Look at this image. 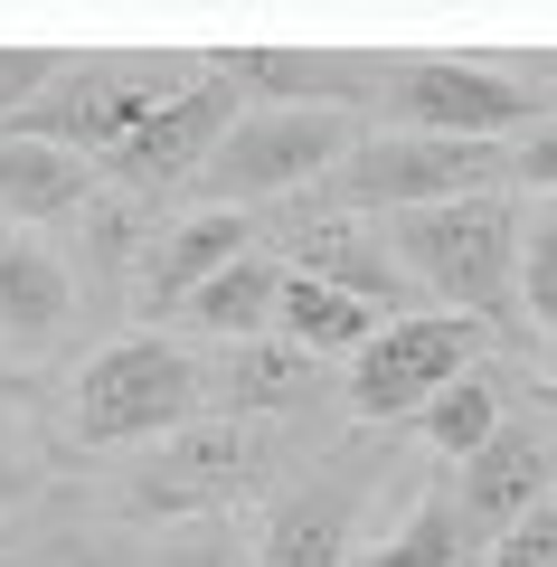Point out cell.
<instances>
[{"instance_id": "obj_28", "label": "cell", "mask_w": 557, "mask_h": 567, "mask_svg": "<svg viewBox=\"0 0 557 567\" xmlns=\"http://www.w3.org/2000/svg\"><path fill=\"white\" fill-rule=\"evenodd\" d=\"M20 502H29V464H0V567L20 558Z\"/></svg>"}, {"instance_id": "obj_13", "label": "cell", "mask_w": 557, "mask_h": 567, "mask_svg": "<svg viewBox=\"0 0 557 567\" xmlns=\"http://www.w3.org/2000/svg\"><path fill=\"white\" fill-rule=\"evenodd\" d=\"M208 76H227L256 104H302V114H359L379 95L388 58H359V48H218Z\"/></svg>"}, {"instance_id": "obj_12", "label": "cell", "mask_w": 557, "mask_h": 567, "mask_svg": "<svg viewBox=\"0 0 557 567\" xmlns=\"http://www.w3.org/2000/svg\"><path fill=\"white\" fill-rule=\"evenodd\" d=\"M548 483H557V425L548 416H501L492 445H482L473 464H454V520H463V539L501 548L538 502H548Z\"/></svg>"}, {"instance_id": "obj_17", "label": "cell", "mask_w": 557, "mask_h": 567, "mask_svg": "<svg viewBox=\"0 0 557 567\" xmlns=\"http://www.w3.org/2000/svg\"><path fill=\"white\" fill-rule=\"evenodd\" d=\"M275 303H283V256L256 246V256H237L227 275H208L199 293L179 303V322L199 331L208 350H237V341H275Z\"/></svg>"}, {"instance_id": "obj_18", "label": "cell", "mask_w": 557, "mask_h": 567, "mask_svg": "<svg viewBox=\"0 0 557 567\" xmlns=\"http://www.w3.org/2000/svg\"><path fill=\"white\" fill-rule=\"evenodd\" d=\"M501 416H510V398H501V369H473V379H454L416 425H406V435H416L425 454H444V464H473V454L501 435Z\"/></svg>"}, {"instance_id": "obj_1", "label": "cell", "mask_w": 557, "mask_h": 567, "mask_svg": "<svg viewBox=\"0 0 557 567\" xmlns=\"http://www.w3.org/2000/svg\"><path fill=\"white\" fill-rule=\"evenodd\" d=\"M208 416V360L179 331H123L66 388V435L85 454H152Z\"/></svg>"}, {"instance_id": "obj_24", "label": "cell", "mask_w": 557, "mask_h": 567, "mask_svg": "<svg viewBox=\"0 0 557 567\" xmlns=\"http://www.w3.org/2000/svg\"><path fill=\"white\" fill-rule=\"evenodd\" d=\"M519 303H529L538 341H557V199H538L519 227Z\"/></svg>"}, {"instance_id": "obj_7", "label": "cell", "mask_w": 557, "mask_h": 567, "mask_svg": "<svg viewBox=\"0 0 557 567\" xmlns=\"http://www.w3.org/2000/svg\"><path fill=\"white\" fill-rule=\"evenodd\" d=\"M359 142V114H302V104H246L237 123H227V142L208 152L199 189L189 199L199 208H256V199H302V189H321L340 162H350Z\"/></svg>"}, {"instance_id": "obj_23", "label": "cell", "mask_w": 557, "mask_h": 567, "mask_svg": "<svg viewBox=\"0 0 557 567\" xmlns=\"http://www.w3.org/2000/svg\"><path fill=\"white\" fill-rule=\"evenodd\" d=\"M76 237H85V275H95L104 293H123V284H133V246H152L142 237V208L114 199V189H95V208L76 218Z\"/></svg>"}, {"instance_id": "obj_20", "label": "cell", "mask_w": 557, "mask_h": 567, "mask_svg": "<svg viewBox=\"0 0 557 567\" xmlns=\"http://www.w3.org/2000/svg\"><path fill=\"white\" fill-rule=\"evenodd\" d=\"M463 558H473V539H463V520H454V492H416L406 520L388 529V539H369L350 567H463Z\"/></svg>"}, {"instance_id": "obj_3", "label": "cell", "mask_w": 557, "mask_h": 567, "mask_svg": "<svg viewBox=\"0 0 557 567\" xmlns=\"http://www.w3.org/2000/svg\"><path fill=\"white\" fill-rule=\"evenodd\" d=\"M293 445H312V435H293V425H246V416H199L179 425L171 445L133 454V473L114 483V520H208V511H237L246 492H275V464Z\"/></svg>"}, {"instance_id": "obj_4", "label": "cell", "mask_w": 557, "mask_h": 567, "mask_svg": "<svg viewBox=\"0 0 557 567\" xmlns=\"http://www.w3.org/2000/svg\"><path fill=\"white\" fill-rule=\"evenodd\" d=\"M369 114L388 133H435V142H529L557 114V85H529L519 66L492 58H388Z\"/></svg>"}, {"instance_id": "obj_8", "label": "cell", "mask_w": 557, "mask_h": 567, "mask_svg": "<svg viewBox=\"0 0 557 567\" xmlns=\"http://www.w3.org/2000/svg\"><path fill=\"white\" fill-rule=\"evenodd\" d=\"M171 95L179 85H152V66H133V58H66L58 85H48L10 133L48 142V152H66V162H104V152H123Z\"/></svg>"}, {"instance_id": "obj_14", "label": "cell", "mask_w": 557, "mask_h": 567, "mask_svg": "<svg viewBox=\"0 0 557 567\" xmlns=\"http://www.w3.org/2000/svg\"><path fill=\"white\" fill-rule=\"evenodd\" d=\"M256 246H265V227L246 218V208H189V218H171L142 246V284H133L142 312H152V331L179 322V303H189L208 275H227L237 256H256Z\"/></svg>"}, {"instance_id": "obj_16", "label": "cell", "mask_w": 557, "mask_h": 567, "mask_svg": "<svg viewBox=\"0 0 557 567\" xmlns=\"http://www.w3.org/2000/svg\"><path fill=\"white\" fill-rule=\"evenodd\" d=\"M95 162H66V152H48V142H20L0 133V218L10 227H76L85 208H95Z\"/></svg>"}, {"instance_id": "obj_19", "label": "cell", "mask_w": 557, "mask_h": 567, "mask_svg": "<svg viewBox=\"0 0 557 567\" xmlns=\"http://www.w3.org/2000/svg\"><path fill=\"white\" fill-rule=\"evenodd\" d=\"M275 331L293 350H312V360H331V350H369V331H379V312L369 303H350V293H331V284H312V275H283V303H275Z\"/></svg>"}, {"instance_id": "obj_29", "label": "cell", "mask_w": 557, "mask_h": 567, "mask_svg": "<svg viewBox=\"0 0 557 567\" xmlns=\"http://www.w3.org/2000/svg\"><path fill=\"white\" fill-rule=\"evenodd\" d=\"M548 398H557V379H548Z\"/></svg>"}, {"instance_id": "obj_2", "label": "cell", "mask_w": 557, "mask_h": 567, "mask_svg": "<svg viewBox=\"0 0 557 567\" xmlns=\"http://www.w3.org/2000/svg\"><path fill=\"white\" fill-rule=\"evenodd\" d=\"M519 227H529L519 189H482V199L406 208V218H388L379 237H388V256H398V275L416 284V293H435V303H454L463 322H482V331H501V341H510Z\"/></svg>"}, {"instance_id": "obj_9", "label": "cell", "mask_w": 557, "mask_h": 567, "mask_svg": "<svg viewBox=\"0 0 557 567\" xmlns=\"http://www.w3.org/2000/svg\"><path fill=\"white\" fill-rule=\"evenodd\" d=\"M237 114H246V95L227 76L179 85V95L161 104L123 152H104V162H95V181L114 189V199H133V208H161V199H179V189H199L208 152L227 142V123H237Z\"/></svg>"}, {"instance_id": "obj_5", "label": "cell", "mask_w": 557, "mask_h": 567, "mask_svg": "<svg viewBox=\"0 0 557 567\" xmlns=\"http://www.w3.org/2000/svg\"><path fill=\"white\" fill-rule=\"evenodd\" d=\"M398 435H340L312 445V464L283 473L256 511V567H350L359 558V520L388 483Z\"/></svg>"}, {"instance_id": "obj_15", "label": "cell", "mask_w": 557, "mask_h": 567, "mask_svg": "<svg viewBox=\"0 0 557 567\" xmlns=\"http://www.w3.org/2000/svg\"><path fill=\"white\" fill-rule=\"evenodd\" d=\"M76 322V265L58 256L48 237H0V350H20V360H48Z\"/></svg>"}, {"instance_id": "obj_25", "label": "cell", "mask_w": 557, "mask_h": 567, "mask_svg": "<svg viewBox=\"0 0 557 567\" xmlns=\"http://www.w3.org/2000/svg\"><path fill=\"white\" fill-rule=\"evenodd\" d=\"M58 66H66L58 48H0V133H10L48 85H58Z\"/></svg>"}, {"instance_id": "obj_22", "label": "cell", "mask_w": 557, "mask_h": 567, "mask_svg": "<svg viewBox=\"0 0 557 567\" xmlns=\"http://www.w3.org/2000/svg\"><path fill=\"white\" fill-rule=\"evenodd\" d=\"M142 567H256V529L237 511H208V520H179L142 548Z\"/></svg>"}, {"instance_id": "obj_6", "label": "cell", "mask_w": 557, "mask_h": 567, "mask_svg": "<svg viewBox=\"0 0 557 567\" xmlns=\"http://www.w3.org/2000/svg\"><path fill=\"white\" fill-rule=\"evenodd\" d=\"M492 341H501V331L463 322V312H398V322H379L369 350L350 360L340 406H350L359 425H379V435H406L454 379L492 369Z\"/></svg>"}, {"instance_id": "obj_10", "label": "cell", "mask_w": 557, "mask_h": 567, "mask_svg": "<svg viewBox=\"0 0 557 567\" xmlns=\"http://www.w3.org/2000/svg\"><path fill=\"white\" fill-rule=\"evenodd\" d=\"M275 256H283V275H312V284H331V293H350V303H369L379 322H398L406 303H416V284L398 275V256H388V237L369 218H340V208H321L312 189H302L293 208H275Z\"/></svg>"}, {"instance_id": "obj_11", "label": "cell", "mask_w": 557, "mask_h": 567, "mask_svg": "<svg viewBox=\"0 0 557 567\" xmlns=\"http://www.w3.org/2000/svg\"><path fill=\"white\" fill-rule=\"evenodd\" d=\"M331 406H340V379L312 360V350H293L283 331L275 341L208 350V416H246V425H293V435H312Z\"/></svg>"}, {"instance_id": "obj_26", "label": "cell", "mask_w": 557, "mask_h": 567, "mask_svg": "<svg viewBox=\"0 0 557 567\" xmlns=\"http://www.w3.org/2000/svg\"><path fill=\"white\" fill-rule=\"evenodd\" d=\"M492 567H557V492H548V502H538L529 520H519L510 539L492 548Z\"/></svg>"}, {"instance_id": "obj_27", "label": "cell", "mask_w": 557, "mask_h": 567, "mask_svg": "<svg viewBox=\"0 0 557 567\" xmlns=\"http://www.w3.org/2000/svg\"><path fill=\"white\" fill-rule=\"evenodd\" d=\"M510 189H538V199H557V114L538 123L529 142H510Z\"/></svg>"}, {"instance_id": "obj_21", "label": "cell", "mask_w": 557, "mask_h": 567, "mask_svg": "<svg viewBox=\"0 0 557 567\" xmlns=\"http://www.w3.org/2000/svg\"><path fill=\"white\" fill-rule=\"evenodd\" d=\"M10 567H142V548L123 539V529H104V520H48V529H20V558Z\"/></svg>"}]
</instances>
